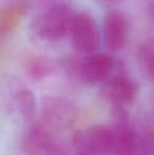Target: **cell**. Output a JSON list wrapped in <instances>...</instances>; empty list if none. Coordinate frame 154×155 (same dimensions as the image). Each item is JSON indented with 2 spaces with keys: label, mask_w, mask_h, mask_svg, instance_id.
I'll return each mask as SVG.
<instances>
[{
  "label": "cell",
  "mask_w": 154,
  "mask_h": 155,
  "mask_svg": "<svg viewBox=\"0 0 154 155\" xmlns=\"http://www.w3.org/2000/svg\"><path fill=\"white\" fill-rule=\"evenodd\" d=\"M76 13L62 0L44 4L30 20V34L43 43L59 42L69 37Z\"/></svg>",
  "instance_id": "1"
},
{
  "label": "cell",
  "mask_w": 154,
  "mask_h": 155,
  "mask_svg": "<svg viewBox=\"0 0 154 155\" xmlns=\"http://www.w3.org/2000/svg\"><path fill=\"white\" fill-rule=\"evenodd\" d=\"M110 52H96L86 56L68 58L64 70L72 79L84 86H101L115 72L119 64Z\"/></svg>",
  "instance_id": "2"
},
{
  "label": "cell",
  "mask_w": 154,
  "mask_h": 155,
  "mask_svg": "<svg viewBox=\"0 0 154 155\" xmlns=\"http://www.w3.org/2000/svg\"><path fill=\"white\" fill-rule=\"evenodd\" d=\"M137 94V84L121 61L109 79L101 84V97L112 107L116 116L127 114V109L133 104Z\"/></svg>",
  "instance_id": "3"
},
{
  "label": "cell",
  "mask_w": 154,
  "mask_h": 155,
  "mask_svg": "<svg viewBox=\"0 0 154 155\" xmlns=\"http://www.w3.org/2000/svg\"><path fill=\"white\" fill-rule=\"evenodd\" d=\"M68 38L73 52L77 55L86 56L96 53L100 51L103 45L101 27L89 12L77 11Z\"/></svg>",
  "instance_id": "4"
},
{
  "label": "cell",
  "mask_w": 154,
  "mask_h": 155,
  "mask_svg": "<svg viewBox=\"0 0 154 155\" xmlns=\"http://www.w3.org/2000/svg\"><path fill=\"white\" fill-rule=\"evenodd\" d=\"M72 147L76 155H113V128L94 124L79 129L72 136Z\"/></svg>",
  "instance_id": "5"
},
{
  "label": "cell",
  "mask_w": 154,
  "mask_h": 155,
  "mask_svg": "<svg viewBox=\"0 0 154 155\" xmlns=\"http://www.w3.org/2000/svg\"><path fill=\"white\" fill-rule=\"evenodd\" d=\"M41 111L42 124L53 134L69 130L77 119L75 104L61 96L45 97L42 101Z\"/></svg>",
  "instance_id": "6"
},
{
  "label": "cell",
  "mask_w": 154,
  "mask_h": 155,
  "mask_svg": "<svg viewBox=\"0 0 154 155\" xmlns=\"http://www.w3.org/2000/svg\"><path fill=\"white\" fill-rule=\"evenodd\" d=\"M129 35L128 17L116 8L108 11L101 23V39L106 51L110 53L121 51L127 45Z\"/></svg>",
  "instance_id": "7"
},
{
  "label": "cell",
  "mask_w": 154,
  "mask_h": 155,
  "mask_svg": "<svg viewBox=\"0 0 154 155\" xmlns=\"http://www.w3.org/2000/svg\"><path fill=\"white\" fill-rule=\"evenodd\" d=\"M5 89L8 100L15 111L25 121L32 123L37 113V102L33 92L15 78H8Z\"/></svg>",
  "instance_id": "8"
},
{
  "label": "cell",
  "mask_w": 154,
  "mask_h": 155,
  "mask_svg": "<svg viewBox=\"0 0 154 155\" xmlns=\"http://www.w3.org/2000/svg\"><path fill=\"white\" fill-rule=\"evenodd\" d=\"M22 143L27 155H60L53 133L43 124L32 127L25 135Z\"/></svg>",
  "instance_id": "9"
},
{
  "label": "cell",
  "mask_w": 154,
  "mask_h": 155,
  "mask_svg": "<svg viewBox=\"0 0 154 155\" xmlns=\"http://www.w3.org/2000/svg\"><path fill=\"white\" fill-rule=\"evenodd\" d=\"M25 71L30 78L36 81H40L53 73L54 63L45 56L34 55L25 60Z\"/></svg>",
  "instance_id": "10"
},
{
  "label": "cell",
  "mask_w": 154,
  "mask_h": 155,
  "mask_svg": "<svg viewBox=\"0 0 154 155\" xmlns=\"http://www.w3.org/2000/svg\"><path fill=\"white\" fill-rule=\"evenodd\" d=\"M137 63L142 74L154 82V37L144 40L137 50Z\"/></svg>",
  "instance_id": "11"
},
{
  "label": "cell",
  "mask_w": 154,
  "mask_h": 155,
  "mask_svg": "<svg viewBox=\"0 0 154 155\" xmlns=\"http://www.w3.org/2000/svg\"><path fill=\"white\" fill-rule=\"evenodd\" d=\"M148 15L151 20L154 22V0L148 1Z\"/></svg>",
  "instance_id": "12"
},
{
  "label": "cell",
  "mask_w": 154,
  "mask_h": 155,
  "mask_svg": "<svg viewBox=\"0 0 154 155\" xmlns=\"http://www.w3.org/2000/svg\"><path fill=\"white\" fill-rule=\"evenodd\" d=\"M96 1L101 4H105V5H114V4L120 2L121 0H96Z\"/></svg>",
  "instance_id": "13"
}]
</instances>
